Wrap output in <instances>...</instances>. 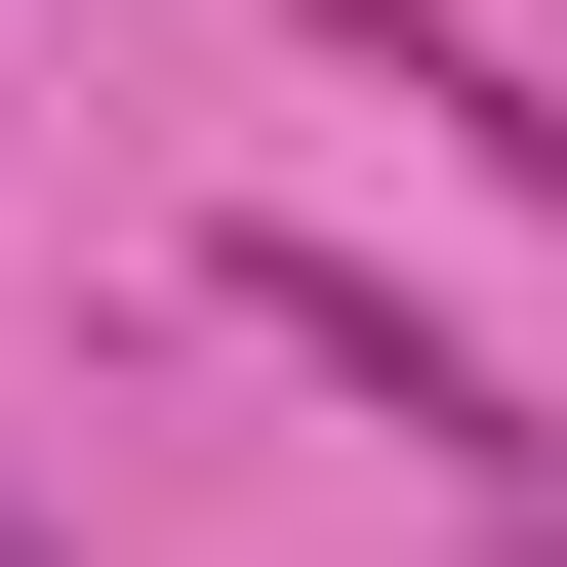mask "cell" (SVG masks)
Wrapping results in <instances>:
<instances>
[{
    "mask_svg": "<svg viewBox=\"0 0 567 567\" xmlns=\"http://www.w3.org/2000/svg\"><path fill=\"white\" fill-rule=\"evenodd\" d=\"M203 284H244V365H324V405H405V446H446V486H567V446H527V405L446 365V324H405L365 244H203Z\"/></svg>",
    "mask_w": 567,
    "mask_h": 567,
    "instance_id": "6da1fadb",
    "label": "cell"
}]
</instances>
